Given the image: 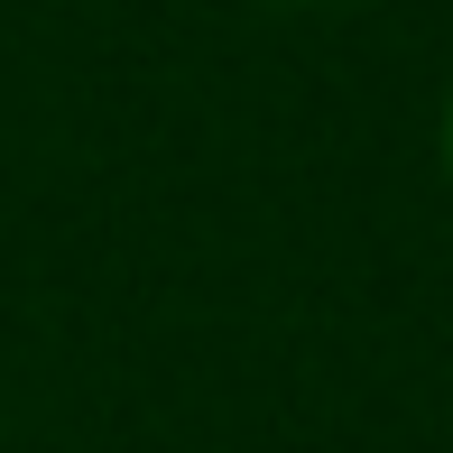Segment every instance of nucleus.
<instances>
[{
	"label": "nucleus",
	"instance_id": "nucleus-2",
	"mask_svg": "<svg viewBox=\"0 0 453 453\" xmlns=\"http://www.w3.org/2000/svg\"><path fill=\"white\" fill-rule=\"evenodd\" d=\"M444 176H453V93H444Z\"/></svg>",
	"mask_w": 453,
	"mask_h": 453
},
{
	"label": "nucleus",
	"instance_id": "nucleus-1",
	"mask_svg": "<svg viewBox=\"0 0 453 453\" xmlns=\"http://www.w3.org/2000/svg\"><path fill=\"white\" fill-rule=\"evenodd\" d=\"M259 10H361V0H259Z\"/></svg>",
	"mask_w": 453,
	"mask_h": 453
}]
</instances>
